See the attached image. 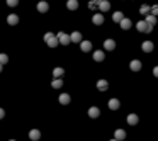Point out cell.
I'll use <instances>...</instances> for the list:
<instances>
[{"label": "cell", "mask_w": 158, "mask_h": 141, "mask_svg": "<svg viewBox=\"0 0 158 141\" xmlns=\"http://www.w3.org/2000/svg\"><path fill=\"white\" fill-rule=\"evenodd\" d=\"M56 38H58L60 44H63V46H66V44L72 43V41H70V34H66V32H58V34H56Z\"/></svg>", "instance_id": "obj_1"}, {"label": "cell", "mask_w": 158, "mask_h": 141, "mask_svg": "<svg viewBox=\"0 0 158 141\" xmlns=\"http://www.w3.org/2000/svg\"><path fill=\"white\" fill-rule=\"evenodd\" d=\"M99 9L102 10V12H107V10L111 9V2L109 0H99Z\"/></svg>", "instance_id": "obj_2"}, {"label": "cell", "mask_w": 158, "mask_h": 141, "mask_svg": "<svg viewBox=\"0 0 158 141\" xmlns=\"http://www.w3.org/2000/svg\"><path fill=\"white\" fill-rule=\"evenodd\" d=\"M119 24H121V29H123V31H128V29H131V27H133L131 19H126V17H124L123 21L119 22Z\"/></svg>", "instance_id": "obj_3"}, {"label": "cell", "mask_w": 158, "mask_h": 141, "mask_svg": "<svg viewBox=\"0 0 158 141\" xmlns=\"http://www.w3.org/2000/svg\"><path fill=\"white\" fill-rule=\"evenodd\" d=\"M114 48H116V41H114V39H106V41H104V49L112 51Z\"/></svg>", "instance_id": "obj_4"}, {"label": "cell", "mask_w": 158, "mask_h": 141, "mask_svg": "<svg viewBox=\"0 0 158 141\" xmlns=\"http://www.w3.org/2000/svg\"><path fill=\"white\" fill-rule=\"evenodd\" d=\"M153 43H151V41H145V43H143V44H141V49H143V51H145V53H151V51H153Z\"/></svg>", "instance_id": "obj_5"}, {"label": "cell", "mask_w": 158, "mask_h": 141, "mask_svg": "<svg viewBox=\"0 0 158 141\" xmlns=\"http://www.w3.org/2000/svg\"><path fill=\"white\" fill-rule=\"evenodd\" d=\"M89 116H90V117H92V119H97V117H99V116H100V109H99V107H90V109H89Z\"/></svg>", "instance_id": "obj_6"}, {"label": "cell", "mask_w": 158, "mask_h": 141, "mask_svg": "<svg viewBox=\"0 0 158 141\" xmlns=\"http://www.w3.org/2000/svg\"><path fill=\"white\" fill-rule=\"evenodd\" d=\"M70 41H72V43H82V32H78V31L72 32V34H70Z\"/></svg>", "instance_id": "obj_7"}, {"label": "cell", "mask_w": 158, "mask_h": 141, "mask_svg": "<svg viewBox=\"0 0 158 141\" xmlns=\"http://www.w3.org/2000/svg\"><path fill=\"white\" fill-rule=\"evenodd\" d=\"M49 10V5H48V2H44V0H41L38 4V12H41V14H44V12H48Z\"/></svg>", "instance_id": "obj_8"}, {"label": "cell", "mask_w": 158, "mask_h": 141, "mask_svg": "<svg viewBox=\"0 0 158 141\" xmlns=\"http://www.w3.org/2000/svg\"><path fill=\"white\" fill-rule=\"evenodd\" d=\"M124 138H126V131H124V129H116L114 131V139L123 141Z\"/></svg>", "instance_id": "obj_9"}, {"label": "cell", "mask_w": 158, "mask_h": 141, "mask_svg": "<svg viewBox=\"0 0 158 141\" xmlns=\"http://www.w3.org/2000/svg\"><path fill=\"white\" fill-rule=\"evenodd\" d=\"M129 68H131L133 72H140V70H141V61L140 60H131V63H129Z\"/></svg>", "instance_id": "obj_10"}, {"label": "cell", "mask_w": 158, "mask_h": 141, "mask_svg": "<svg viewBox=\"0 0 158 141\" xmlns=\"http://www.w3.org/2000/svg\"><path fill=\"white\" fill-rule=\"evenodd\" d=\"M94 60L97 61V63H100V61H104V60H106V55H104V51H100V49L94 51Z\"/></svg>", "instance_id": "obj_11"}, {"label": "cell", "mask_w": 158, "mask_h": 141, "mask_svg": "<svg viewBox=\"0 0 158 141\" xmlns=\"http://www.w3.org/2000/svg\"><path fill=\"white\" fill-rule=\"evenodd\" d=\"M126 121H128V124H129V126H136V124H138V121H140V117H138V114H129V116H128V119H126Z\"/></svg>", "instance_id": "obj_12"}, {"label": "cell", "mask_w": 158, "mask_h": 141, "mask_svg": "<svg viewBox=\"0 0 158 141\" xmlns=\"http://www.w3.org/2000/svg\"><path fill=\"white\" fill-rule=\"evenodd\" d=\"M7 22H9L10 26L19 24V15H17V14H10V15H7Z\"/></svg>", "instance_id": "obj_13"}, {"label": "cell", "mask_w": 158, "mask_h": 141, "mask_svg": "<svg viewBox=\"0 0 158 141\" xmlns=\"http://www.w3.org/2000/svg\"><path fill=\"white\" fill-rule=\"evenodd\" d=\"M92 22H94L95 26H102L104 24V15L102 14H95L94 17H92Z\"/></svg>", "instance_id": "obj_14"}, {"label": "cell", "mask_w": 158, "mask_h": 141, "mask_svg": "<svg viewBox=\"0 0 158 141\" xmlns=\"http://www.w3.org/2000/svg\"><path fill=\"white\" fill-rule=\"evenodd\" d=\"M119 107H121V102L117 99H111V100H109V109H111V111H117Z\"/></svg>", "instance_id": "obj_15"}, {"label": "cell", "mask_w": 158, "mask_h": 141, "mask_svg": "<svg viewBox=\"0 0 158 141\" xmlns=\"http://www.w3.org/2000/svg\"><path fill=\"white\" fill-rule=\"evenodd\" d=\"M80 49L83 53H89L90 49H92V43H90V41H82V43H80Z\"/></svg>", "instance_id": "obj_16"}, {"label": "cell", "mask_w": 158, "mask_h": 141, "mask_svg": "<svg viewBox=\"0 0 158 141\" xmlns=\"http://www.w3.org/2000/svg\"><path fill=\"white\" fill-rule=\"evenodd\" d=\"M97 89L100 90V92H106V90L109 89V82L107 80H99L97 82Z\"/></svg>", "instance_id": "obj_17"}, {"label": "cell", "mask_w": 158, "mask_h": 141, "mask_svg": "<svg viewBox=\"0 0 158 141\" xmlns=\"http://www.w3.org/2000/svg\"><path fill=\"white\" fill-rule=\"evenodd\" d=\"M39 138H41V133H39V129H31V131H29V139L38 141Z\"/></svg>", "instance_id": "obj_18"}, {"label": "cell", "mask_w": 158, "mask_h": 141, "mask_svg": "<svg viewBox=\"0 0 158 141\" xmlns=\"http://www.w3.org/2000/svg\"><path fill=\"white\" fill-rule=\"evenodd\" d=\"M58 100H60V104H63V106H66V104H70V100H72V97H70V94H61Z\"/></svg>", "instance_id": "obj_19"}, {"label": "cell", "mask_w": 158, "mask_h": 141, "mask_svg": "<svg viewBox=\"0 0 158 141\" xmlns=\"http://www.w3.org/2000/svg\"><path fill=\"white\" fill-rule=\"evenodd\" d=\"M46 43H48V46H49V48H56L58 44H60V41H58V38H56V36H53V38L48 39Z\"/></svg>", "instance_id": "obj_20"}, {"label": "cell", "mask_w": 158, "mask_h": 141, "mask_svg": "<svg viewBox=\"0 0 158 141\" xmlns=\"http://www.w3.org/2000/svg\"><path fill=\"white\" fill-rule=\"evenodd\" d=\"M146 27H148V24H146L145 21H140L136 24V29H138V32H146Z\"/></svg>", "instance_id": "obj_21"}, {"label": "cell", "mask_w": 158, "mask_h": 141, "mask_svg": "<svg viewBox=\"0 0 158 141\" xmlns=\"http://www.w3.org/2000/svg\"><path fill=\"white\" fill-rule=\"evenodd\" d=\"M123 19H124V14L121 12V10H117V12L112 14V21H114V22H121Z\"/></svg>", "instance_id": "obj_22"}, {"label": "cell", "mask_w": 158, "mask_h": 141, "mask_svg": "<svg viewBox=\"0 0 158 141\" xmlns=\"http://www.w3.org/2000/svg\"><path fill=\"white\" fill-rule=\"evenodd\" d=\"M66 7H68L70 10H77L78 9V0H68V2H66Z\"/></svg>", "instance_id": "obj_23"}, {"label": "cell", "mask_w": 158, "mask_h": 141, "mask_svg": "<svg viewBox=\"0 0 158 141\" xmlns=\"http://www.w3.org/2000/svg\"><path fill=\"white\" fill-rule=\"evenodd\" d=\"M145 22H146V24H150V26H155V24H156V17H155V15H151V14H148V15H146V19H145Z\"/></svg>", "instance_id": "obj_24"}, {"label": "cell", "mask_w": 158, "mask_h": 141, "mask_svg": "<svg viewBox=\"0 0 158 141\" xmlns=\"http://www.w3.org/2000/svg\"><path fill=\"white\" fill-rule=\"evenodd\" d=\"M51 87L53 89H61V87H63V80H61V78H55V80L51 82Z\"/></svg>", "instance_id": "obj_25"}, {"label": "cell", "mask_w": 158, "mask_h": 141, "mask_svg": "<svg viewBox=\"0 0 158 141\" xmlns=\"http://www.w3.org/2000/svg\"><path fill=\"white\" fill-rule=\"evenodd\" d=\"M63 73H65V70L61 68V66H58V68L53 70V75H55V78H61V77H63Z\"/></svg>", "instance_id": "obj_26"}, {"label": "cell", "mask_w": 158, "mask_h": 141, "mask_svg": "<svg viewBox=\"0 0 158 141\" xmlns=\"http://www.w3.org/2000/svg\"><path fill=\"white\" fill-rule=\"evenodd\" d=\"M150 12H151V7H150V5H141L140 14H143V15H148Z\"/></svg>", "instance_id": "obj_27"}, {"label": "cell", "mask_w": 158, "mask_h": 141, "mask_svg": "<svg viewBox=\"0 0 158 141\" xmlns=\"http://www.w3.org/2000/svg\"><path fill=\"white\" fill-rule=\"evenodd\" d=\"M97 7H99V0H90V2H89V9L95 10Z\"/></svg>", "instance_id": "obj_28"}, {"label": "cell", "mask_w": 158, "mask_h": 141, "mask_svg": "<svg viewBox=\"0 0 158 141\" xmlns=\"http://www.w3.org/2000/svg\"><path fill=\"white\" fill-rule=\"evenodd\" d=\"M9 61V56L5 55V53H0V65H5Z\"/></svg>", "instance_id": "obj_29"}, {"label": "cell", "mask_w": 158, "mask_h": 141, "mask_svg": "<svg viewBox=\"0 0 158 141\" xmlns=\"http://www.w3.org/2000/svg\"><path fill=\"white\" fill-rule=\"evenodd\" d=\"M7 5H9V7H17L19 0H7Z\"/></svg>", "instance_id": "obj_30"}, {"label": "cell", "mask_w": 158, "mask_h": 141, "mask_svg": "<svg viewBox=\"0 0 158 141\" xmlns=\"http://www.w3.org/2000/svg\"><path fill=\"white\" fill-rule=\"evenodd\" d=\"M151 15H155V17H158V5H153V7H151Z\"/></svg>", "instance_id": "obj_31"}, {"label": "cell", "mask_w": 158, "mask_h": 141, "mask_svg": "<svg viewBox=\"0 0 158 141\" xmlns=\"http://www.w3.org/2000/svg\"><path fill=\"white\" fill-rule=\"evenodd\" d=\"M53 36H55L53 32H46V34H44V41H48V39H49V38H53Z\"/></svg>", "instance_id": "obj_32"}, {"label": "cell", "mask_w": 158, "mask_h": 141, "mask_svg": "<svg viewBox=\"0 0 158 141\" xmlns=\"http://www.w3.org/2000/svg\"><path fill=\"white\" fill-rule=\"evenodd\" d=\"M150 32H153V26H150L148 24V27H146V34H150Z\"/></svg>", "instance_id": "obj_33"}, {"label": "cell", "mask_w": 158, "mask_h": 141, "mask_svg": "<svg viewBox=\"0 0 158 141\" xmlns=\"http://www.w3.org/2000/svg\"><path fill=\"white\" fill-rule=\"evenodd\" d=\"M4 117H5V111L0 107V119H4Z\"/></svg>", "instance_id": "obj_34"}, {"label": "cell", "mask_w": 158, "mask_h": 141, "mask_svg": "<svg viewBox=\"0 0 158 141\" xmlns=\"http://www.w3.org/2000/svg\"><path fill=\"white\" fill-rule=\"evenodd\" d=\"M153 75L158 78V66H155V68H153Z\"/></svg>", "instance_id": "obj_35"}, {"label": "cell", "mask_w": 158, "mask_h": 141, "mask_svg": "<svg viewBox=\"0 0 158 141\" xmlns=\"http://www.w3.org/2000/svg\"><path fill=\"white\" fill-rule=\"evenodd\" d=\"M2 68H4V65H0V73H2Z\"/></svg>", "instance_id": "obj_36"}, {"label": "cell", "mask_w": 158, "mask_h": 141, "mask_svg": "<svg viewBox=\"0 0 158 141\" xmlns=\"http://www.w3.org/2000/svg\"><path fill=\"white\" fill-rule=\"evenodd\" d=\"M111 141H117V139H111Z\"/></svg>", "instance_id": "obj_37"}, {"label": "cell", "mask_w": 158, "mask_h": 141, "mask_svg": "<svg viewBox=\"0 0 158 141\" xmlns=\"http://www.w3.org/2000/svg\"><path fill=\"white\" fill-rule=\"evenodd\" d=\"M9 141H15V139H9Z\"/></svg>", "instance_id": "obj_38"}]
</instances>
